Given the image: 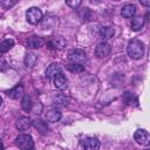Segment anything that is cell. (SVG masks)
<instances>
[{"mask_svg":"<svg viewBox=\"0 0 150 150\" xmlns=\"http://www.w3.org/2000/svg\"><path fill=\"white\" fill-rule=\"evenodd\" d=\"M61 71H62L61 67L57 66V64H55V63H53V64L48 66V68L46 69V76H47L48 79H54V77H55L59 73H61Z\"/></svg>","mask_w":150,"mask_h":150,"instance_id":"4fadbf2b","label":"cell"},{"mask_svg":"<svg viewBox=\"0 0 150 150\" xmlns=\"http://www.w3.org/2000/svg\"><path fill=\"white\" fill-rule=\"evenodd\" d=\"M1 103H2V98H1V96H0V105H1Z\"/></svg>","mask_w":150,"mask_h":150,"instance_id":"f546056e","label":"cell"},{"mask_svg":"<svg viewBox=\"0 0 150 150\" xmlns=\"http://www.w3.org/2000/svg\"><path fill=\"white\" fill-rule=\"evenodd\" d=\"M145 150H149V149H145Z\"/></svg>","mask_w":150,"mask_h":150,"instance_id":"4dcf8cb0","label":"cell"},{"mask_svg":"<svg viewBox=\"0 0 150 150\" xmlns=\"http://www.w3.org/2000/svg\"><path fill=\"white\" fill-rule=\"evenodd\" d=\"M27 21L32 25H36L42 20V12L38 7H30L26 13Z\"/></svg>","mask_w":150,"mask_h":150,"instance_id":"3957f363","label":"cell"},{"mask_svg":"<svg viewBox=\"0 0 150 150\" xmlns=\"http://www.w3.org/2000/svg\"><path fill=\"white\" fill-rule=\"evenodd\" d=\"M67 69L71 73H82L84 70V67L81 66L80 63H71V64L67 66Z\"/></svg>","mask_w":150,"mask_h":150,"instance_id":"603a6c76","label":"cell"},{"mask_svg":"<svg viewBox=\"0 0 150 150\" xmlns=\"http://www.w3.org/2000/svg\"><path fill=\"white\" fill-rule=\"evenodd\" d=\"M82 145H83L84 150H98L100 141L96 137H87L83 139Z\"/></svg>","mask_w":150,"mask_h":150,"instance_id":"ba28073f","label":"cell"},{"mask_svg":"<svg viewBox=\"0 0 150 150\" xmlns=\"http://www.w3.org/2000/svg\"><path fill=\"white\" fill-rule=\"evenodd\" d=\"M100 34H101V36H102L103 39H111V38L114 36V34H115V30H114L112 27H109V26H107V27H101Z\"/></svg>","mask_w":150,"mask_h":150,"instance_id":"ffe728a7","label":"cell"},{"mask_svg":"<svg viewBox=\"0 0 150 150\" xmlns=\"http://www.w3.org/2000/svg\"><path fill=\"white\" fill-rule=\"evenodd\" d=\"M32 124H33L34 128H35L38 131H40L41 134H46V132L48 131V125H47V123H46L45 121H42L41 118L34 120V121L32 122Z\"/></svg>","mask_w":150,"mask_h":150,"instance_id":"5bb4252c","label":"cell"},{"mask_svg":"<svg viewBox=\"0 0 150 150\" xmlns=\"http://www.w3.org/2000/svg\"><path fill=\"white\" fill-rule=\"evenodd\" d=\"M141 4H142V5H144V6H149V5H150V2H149V1H141Z\"/></svg>","mask_w":150,"mask_h":150,"instance_id":"83f0119b","label":"cell"},{"mask_svg":"<svg viewBox=\"0 0 150 150\" xmlns=\"http://www.w3.org/2000/svg\"><path fill=\"white\" fill-rule=\"evenodd\" d=\"M47 46L52 49H62L66 46V40L62 36H49Z\"/></svg>","mask_w":150,"mask_h":150,"instance_id":"5b68a950","label":"cell"},{"mask_svg":"<svg viewBox=\"0 0 150 150\" xmlns=\"http://www.w3.org/2000/svg\"><path fill=\"white\" fill-rule=\"evenodd\" d=\"M45 45V40L40 36H36V35H33L30 38H28L27 40V46L29 48H40Z\"/></svg>","mask_w":150,"mask_h":150,"instance_id":"30bf717a","label":"cell"},{"mask_svg":"<svg viewBox=\"0 0 150 150\" xmlns=\"http://www.w3.org/2000/svg\"><path fill=\"white\" fill-rule=\"evenodd\" d=\"M0 150H4V144H2L1 141H0Z\"/></svg>","mask_w":150,"mask_h":150,"instance_id":"f1b7e54d","label":"cell"},{"mask_svg":"<svg viewBox=\"0 0 150 150\" xmlns=\"http://www.w3.org/2000/svg\"><path fill=\"white\" fill-rule=\"evenodd\" d=\"M61 118V112L57 109H52L46 112V120L48 122H57Z\"/></svg>","mask_w":150,"mask_h":150,"instance_id":"9a60e30c","label":"cell"},{"mask_svg":"<svg viewBox=\"0 0 150 150\" xmlns=\"http://www.w3.org/2000/svg\"><path fill=\"white\" fill-rule=\"evenodd\" d=\"M30 125H32V121H30L28 117H26V116L20 117V118L15 122V127H16V129H19V130H21V131H25V130L29 129Z\"/></svg>","mask_w":150,"mask_h":150,"instance_id":"8fae6325","label":"cell"},{"mask_svg":"<svg viewBox=\"0 0 150 150\" xmlns=\"http://www.w3.org/2000/svg\"><path fill=\"white\" fill-rule=\"evenodd\" d=\"M111 52V46L108 42H100L95 48V56L97 59L107 57Z\"/></svg>","mask_w":150,"mask_h":150,"instance_id":"277c9868","label":"cell"},{"mask_svg":"<svg viewBox=\"0 0 150 150\" xmlns=\"http://www.w3.org/2000/svg\"><path fill=\"white\" fill-rule=\"evenodd\" d=\"M143 26H144V18L143 16H137V18H134L131 20V28H132V30L137 32L141 28H143Z\"/></svg>","mask_w":150,"mask_h":150,"instance_id":"ac0fdd59","label":"cell"},{"mask_svg":"<svg viewBox=\"0 0 150 150\" xmlns=\"http://www.w3.org/2000/svg\"><path fill=\"white\" fill-rule=\"evenodd\" d=\"M86 53L82 49H71L68 53V59L74 63H81L86 60Z\"/></svg>","mask_w":150,"mask_h":150,"instance_id":"8992f818","label":"cell"},{"mask_svg":"<svg viewBox=\"0 0 150 150\" xmlns=\"http://www.w3.org/2000/svg\"><path fill=\"white\" fill-rule=\"evenodd\" d=\"M8 69V63L5 61V59L0 57V71H5Z\"/></svg>","mask_w":150,"mask_h":150,"instance_id":"d4e9b609","label":"cell"},{"mask_svg":"<svg viewBox=\"0 0 150 150\" xmlns=\"http://www.w3.org/2000/svg\"><path fill=\"white\" fill-rule=\"evenodd\" d=\"M123 101H124V103L128 104V105H137V104H138L137 97H136L134 94L128 93V91L124 93V95H123Z\"/></svg>","mask_w":150,"mask_h":150,"instance_id":"e0dca14e","label":"cell"},{"mask_svg":"<svg viewBox=\"0 0 150 150\" xmlns=\"http://www.w3.org/2000/svg\"><path fill=\"white\" fill-rule=\"evenodd\" d=\"M134 138L135 141L141 144V145H148L149 144V141H150V136H149V132L145 130V129H138L135 135H134Z\"/></svg>","mask_w":150,"mask_h":150,"instance_id":"52a82bcc","label":"cell"},{"mask_svg":"<svg viewBox=\"0 0 150 150\" xmlns=\"http://www.w3.org/2000/svg\"><path fill=\"white\" fill-rule=\"evenodd\" d=\"M0 2H1V5H4L6 8H8V7L15 5V1H0Z\"/></svg>","mask_w":150,"mask_h":150,"instance_id":"4316f807","label":"cell"},{"mask_svg":"<svg viewBox=\"0 0 150 150\" xmlns=\"http://www.w3.org/2000/svg\"><path fill=\"white\" fill-rule=\"evenodd\" d=\"M14 46V41L12 39H6L2 42H0V53H6L8 52L12 47Z\"/></svg>","mask_w":150,"mask_h":150,"instance_id":"7402d4cb","label":"cell"},{"mask_svg":"<svg viewBox=\"0 0 150 150\" xmlns=\"http://www.w3.org/2000/svg\"><path fill=\"white\" fill-rule=\"evenodd\" d=\"M15 144L20 150H34V142L30 135H19L15 138Z\"/></svg>","mask_w":150,"mask_h":150,"instance_id":"7a4b0ae2","label":"cell"},{"mask_svg":"<svg viewBox=\"0 0 150 150\" xmlns=\"http://www.w3.org/2000/svg\"><path fill=\"white\" fill-rule=\"evenodd\" d=\"M36 60H38V57H36L35 54H33V53H27V54H26V57H25V66H26L27 68H32V67L35 64Z\"/></svg>","mask_w":150,"mask_h":150,"instance_id":"44dd1931","label":"cell"},{"mask_svg":"<svg viewBox=\"0 0 150 150\" xmlns=\"http://www.w3.org/2000/svg\"><path fill=\"white\" fill-rule=\"evenodd\" d=\"M121 14H122L123 18H132L136 14V6L135 5H131V4L124 5L122 7Z\"/></svg>","mask_w":150,"mask_h":150,"instance_id":"7c38bea8","label":"cell"},{"mask_svg":"<svg viewBox=\"0 0 150 150\" xmlns=\"http://www.w3.org/2000/svg\"><path fill=\"white\" fill-rule=\"evenodd\" d=\"M54 86L57 88V89H66L67 86H68V80L67 77L63 75V73H59L55 77H54Z\"/></svg>","mask_w":150,"mask_h":150,"instance_id":"9c48e42d","label":"cell"},{"mask_svg":"<svg viewBox=\"0 0 150 150\" xmlns=\"http://www.w3.org/2000/svg\"><path fill=\"white\" fill-rule=\"evenodd\" d=\"M66 4H67L68 6H70L71 8H76L77 6L81 5V1H80V0H76V1H67Z\"/></svg>","mask_w":150,"mask_h":150,"instance_id":"484cf974","label":"cell"},{"mask_svg":"<svg viewBox=\"0 0 150 150\" xmlns=\"http://www.w3.org/2000/svg\"><path fill=\"white\" fill-rule=\"evenodd\" d=\"M54 100H55L57 103H61V104H67V103H68V98H67L64 95H62V94L56 95V96L54 97Z\"/></svg>","mask_w":150,"mask_h":150,"instance_id":"cb8c5ba5","label":"cell"},{"mask_svg":"<svg viewBox=\"0 0 150 150\" xmlns=\"http://www.w3.org/2000/svg\"><path fill=\"white\" fill-rule=\"evenodd\" d=\"M32 105H33V103H32L30 96L27 95V94H25L23 97H22V101H21V108H22V110L30 111L32 110Z\"/></svg>","mask_w":150,"mask_h":150,"instance_id":"d6986e66","label":"cell"},{"mask_svg":"<svg viewBox=\"0 0 150 150\" xmlns=\"http://www.w3.org/2000/svg\"><path fill=\"white\" fill-rule=\"evenodd\" d=\"M22 95H23V87H22L21 84L14 87L13 89H11V90L8 91V96H9L11 98H13V100H18V98H19L20 96H22Z\"/></svg>","mask_w":150,"mask_h":150,"instance_id":"2e32d148","label":"cell"},{"mask_svg":"<svg viewBox=\"0 0 150 150\" xmlns=\"http://www.w3.org/2000/svg\"><path fill=\"white\" fill-rule=\"evenodd\" d=\"M127 53L128 55L134 59V60H138L143 56V53H144V46L143 43L137 40V39H132L128 42V46H127Z\"/></svg>","mask_w":150,"mask_h":150,"instance_id":"6da1fadb","label":"cell"}]
</instances>
